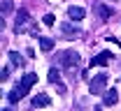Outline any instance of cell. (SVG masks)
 <instances>
[{"instance_id":"6da1fadb","label":"cell","mask_w":121,"mask_h":111,"mask_svg":"<svg viewBox=\"0 0 121 111\" xmlns=\"http://www.w3.org/2000/svg\"><path fill=\"white\" fill-rule=\"evenodd\" d=\"M35 81H37V74H33V72H30V74H26V77L21 79V83H19L14 90L7 95V102H9V104H16L23 95H28V90L33 88V83H35Z\"/></svg>"},{"instance_id":"2e32d148","label":"cell","mask_w":121,"mask_h":111,"mask_svg":"<svg viewBox=\"0 0 121 111\" xmlns=\"http://www.w3.org/2000/svg\"><path fill=\"white\" fill-rule=\"evenodd\" d=\"M0 79H2V81L9 79V67H5V69H2V77H0Z\"/></svg>"},{"instance_id":"7a4b0ae2","label":"cell","mask_w":121,"mask_h":111,"mask_svg":"<svg viewBox=\"0 0 121 111\" xmlns=\"http://www.w3.org/2000/svg\"><path fill=\"white\" fill-rule=\"evenodd\" d=\"M58 63L65 67V69H75L77 65H79V53L77 51H63L58 58Z\"/></svg>"},{"instance_id":"4fadbf2b","label":"cell","mask_w":121,"mask_h":111,"mask_svg":"<svg viewBox=\"0 0 121 111\" xmlns=\"http://www.w3.org/2000/svg\"><path fill=\"white\" fill-rule=\"evenodd\" d=\"M9 60H12V65H19V67L23 65V60H21V56H19L16 51H12V53H9Z\"/></svg>"},{"instance_id":"7c38bea8","label":"cell","mask_w":121,"mask_h":111,"mask_svg":"<svg viewBox=\"0 0 121 111\" xmlns=\"http://www.w3.org/2000/svg\"><path fill=\"white\" fill-rule=\"evenodd\" d=\"M49 81H51V83H58V81H60V72L56 69V67L49 69Z\"/></svg>"},{"instance_id":"ac0fdd59","label":"cell","mask_w":121,"mask_h":111,"mask_svg":"<svg viewBox=\"0 0 121 111\" xmlns=\"http://www.w3.org/2000/svg\"><path fill=\"white\" fill-rule=\"evenodd\" d=\"M2 111H9V109H2Z\"/></svg>"},{"instance_id":"9a60e30c","label":"cell","mask_w":121,"mask_h":111,"mask_svg":"<svg viewBox=\"0 0 121 111\" xmlns=\"http://www.w3.org/2000/svg\"><path fill=\"white\" fill-rule=\"evenodd\" d=\"M42 21H44V26H54V21H56V16H54V14H47L44 19H42Z\"/></svg>"},{"instance_id":"e0dca14e","label":"cell","mask_w":121,"mask_h":111,"mask_svg":"<svg viewBox=\"0 0 121 111\" xmlns=\"http://www.w3.org/2000/svg\"><path fill=\"white\" fill-rule=\"evenodd\" d=\"M54 86H56V90H58L60 95H63V93H65V86H63V83H60V81H58V83H54Z\"/></svg>"},{"instance_id":"ba28073f","label":"cell","mask_w":121,"mask_h":111,"mask_svg":"<svg viewBox=\"0 0 121 111\" xmlns=\"http://www.w3.org/2000/svg\"><path fill=\"white\" fill-rule=\"evenodd\" d=\"M63 32H65V35H68V37H79V35H82V30H79V28H75V26H70V23H63Z\"/></svg>"},{"instance_id":"5b68a950","label":"cell","mask_w":121,"mask_h":111,"mask_svg":"<svg viewBox=\"0 0 121 111\" xmlns=\"http://www.w3.org/2000/svg\"><path fill=\"white\" fill-rule=\"evenodd\" d=\"M49 104H51V97L44 95V93L33 97V107H35V109H44V107H49Z\"/></svg>"},{"instance_id":"9c48e42d","label":"cell","mask_w":121,"mask_h":111,"mask_svg":"<svg viewBox=\"0 0 121 111\" xmlns=\"http://www.w3.org/2000/svg\"><path fill=\"white\" fill-rule=\"evenodd\" d=\"M117 102H119L117 90H107V93H105V104H107V107H112V104H117Z\"/></svg>"},{"instance_id":"5bb4252c","label":"cell","mask_w":121,"mask_h":111,"mask_svg":"<svg viewBox=\"0 0 121 111\" xmlns=\"http://www.w3.org/2000/svg\"><path fill=\"white\" fill-rule=\"evenodd\" d=\"M12 12V0H2V14H9Z\"/></svg>"},{"instance_id":"30bf717a","label":"cell","mask_w":121,"mask_h":111,"mask_svg":"<svg viewBox=\"0 0 121 111\" xmlns=\"http://www.w3.org/2000/svg\"><path fill=\"white\" fill-rule=\"evenodd\" d=\"M54 44H56V42H54L51 37H40V46H42V51H51Z\"/></svg>"},{"instance_id":"8fae6325","label":"cell","mask_w":121,"mask_h":111,"mask_svg":"<svg viewBox=\"0 0 121 111\" xmlns=\"http://www.w3.org/2000/svg\"><path fill=\"white\" fill-rule=\"evenodd\" d=\"M98 14L103 21H107L109 16H112V7H107V5H98Z\"/></svg>"},{"instance_id":"8992f818","label":"cell","mask_w":121,"mask_h":111,"mask_svg":"<svg viewBox=\"0 0 121 111\" xmlns=\"http://www.w3.org/2000/svg\"><path fill=\"white\" fill-rule=\"evenodd\" d=\"M68 16H70V19H72V21H82V19H84V16H86V12H84V9H82V7H75V5H72V7H70V9H68Z\"/></svg>"},{"instance_id":"277c9868","label":"cell","mask_w":121,"mask_h":111,"mask_svg":"<svg viewBox=\"0 0 121 111\" xmlns=\"http://www.w3.org/2000/svg\"><path fill=\"white\" fill-rule=\"evenodd\" d=\"M109 58H114L109 51H103V53H98L95 58H91V67H98V65H107L109 63Z\"/></svg>"},{"instance_id":"52a82bcc","label":"cell","mask_w":121,"mask_h":111,"mask_svg":"<svg viewBox=\"0 0 121 111\" xmlns=\"http://www.w3.org/2000/svg\"><path fill=\"white\" fill-rule=\"evenodd\" d=\"M26 21H28V12L26 9H19V14H16V32L19 30H23V26H26Z\"/></svg>"},{"instance_id":"d6986e66","label":"cell","mask_w":121,"mask_h":111,"mask_svg":"<svg viewBox=\"0 0 121 111\" xmlns=\"http://www.w3.org/2000/svg\"><path fill=\"white\" fill-rule=\"evenodd\" d=\"M114 2H117V0H114Z\"/></svg>"},{"instance_id":"3957f363","label":"cell","mask_w":121,"mask_h":111,"mask_svg":"<svg viewBox=\"0 0 121 111\" xmlns=\"http://www.w3.org/2000/svg\"><path fill=\"white\" fill-rule=\"evenodd\" d=\"M105 86H107V74L105 72H103V74H98V77H95V79L91 81V95H100V93H103V90H105Z\"/></svg>"}]
</instances>
